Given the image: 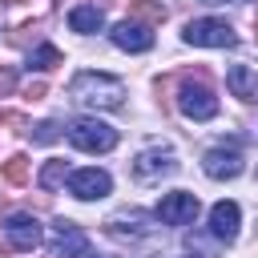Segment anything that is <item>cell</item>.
<instances>
[{
  "label": "cell",
  "mask_w": 258,
  "mask_h": 258,
  "mask_svg": "<svg viewBox=\"0 0 258 258\" xmlns=\"http://www.w3.org/2000/svg\"><path fill=\"white\" fill-rule=\"evenodd\" d=\"M69 97L77 105H89V109H121L125 105V85L109 73H77L73 85H69Z\"/></svg>",
  "instance_id": "1"
},
{
  "label": "cell",
  "mask_w": 258,
  "mask_h": 258,
  "mask_svg": "<svg viewBox=\"0 0 258 258\" xmlns=\"http://www.w3.org/2000/svg\"><path fill=\"white\" fill-rule=\"evenodd\" d=\"M69 141L81 149V153H109L117 145V129L97 121V117H81L69 125Z\"/></svg>",
  "instance_id": "2"
},
{
  "label": "cell",
  "mask_w": 258,
  "mask_h": 258,
  "mask_svg": "<svg viewBox=\"0 0 258 258\" xmlns=\"http://www.w3.org/2000/svg\"><path fill=\"white\" fill-rule=\"evenodd\" d=\"M185 44H198V48H234L238 36L226 20H214V16H202V20H189L185 24Z\"/></svg>",
  "instance_id": "3"
},
{
  "label": "cell",
  "mask_w": 258,
  "mask_h": 258,
  "mask_svg": "<svg viewBox=\"0 0 258 258\" xmlns=\"http://www.w3.org/2000/svg\"><path fill=\"white\" fill-rule=\"evenodd\" d=\"M177 109L189 117V121H210V117H218V97H214V89L206 85V81H181V89H177Z\"/></svg>",
  "instance_id": "4"
},
{
  "label": "cell",
  "mask_w": 258,
  "mask_h": 258,
  "mask_svg": "<svg viewBox=\"0 0 258 258\" xmlns=\"http://www.w3.org/2000/svg\"><path fill=\"white\" fill-rule=\"evenodd\" d=\"M52 254L56 258H97L93 254V242L85 238V230L77 226V222H69V218H60L56 226H52Z\"/></svg>",
  "instance_id": "5"
},
{
  "label": "cell",
  "mask_w": 258,
  "mask_h": 258,
  "mask_svg": "<svg viewBox=\"0 0 258 258\" xmlns=\"http://www.w3.org/2000/svg\"><path fill=\"white\" fill-rule=\"evenodd\" d=\"M198 210H202L198 194H185V189H177V194H165V198H161V206H157V218H161L165 226H189V222L198 218Z\"/></svg>",
  "instance_id": "6"
},
{
  "label": "cell",
  "mask_w": 258,
  "mask_h": 258,
  "mask_svg": "<svg viewBox=\"0 0 258 258\" xmlns=\"http://www.w3.org/2000/svg\"><path fill=\"white\" fill-rule=\"evenodd\" d=\"M202 169H206L214 181H230V177H238V173L246 169V161H242V153H238V149L214 145V149H206V157H202Z\"/></svg>",
  "instance_id": "7"
},
{
  "label": "cell",
  "mask_w": 258,
  "mask_h": 258,
  "mask_svg": "<svg viewBox=\"0 0 258 258\" xmlns=\"http://www.w3.org/2000/svg\"><path fill=\"white\" fill-rule=\"evenodd\" d=\"M169 173H177V161H173L169 149H145V153H137V161H133V177H137V181H161V177H169Z\"/></svg>",
  "instance_id": "8"
},
{
  "label": "cell",
  "mask_w": 258,
  "mask_h": 258,
  "mask_svg": "<svg viewBox=\"0 0 258 258\" xmlns=\"http://www.w3.org/2000/svg\"><path fill=\"white\" fill-rule=\"evenodd\" d=\"M109 189H113V177H109L105 169H77V173L69 177V194L81 198V202H97V198H105Z\"/></svg>",
  "instance_id": "9"
},
{
  "label": "cell",
  "mask_w": 258,
  "mask_h": 258,
  "mask_svg": "<svg viewBox=\"0 0 258 258\" xmlns=\"http://www.w3.org/2000/svg\"><path fill=\"white\" fill-rule=\"evenodd\" d=\"M4 234H8L12 250H36V246L44 242V230H40V222H36L32 214H12V218L4 222Z\"/></svg>",
  "instance_id": "10"
},
{
  "label": "cell",
  "mask_w": 258,
  "mask_h": 258,
  "mask_svg": "<svg viewBox=\"0 0 258 258\" xmlns=\"http://www.w3.org/2000/svg\"><path fill=\"white\" fill-rule=\"evenodd\" d=\"M109 36H113V44L125 48V52H149V48H153V32H149L145 24H137V20H121Z\"/></svg>",
  "instance_id": "11"
},
{
  "label": "cell",
  "mask_w": 258,
  "mask_h": 258,
  "mask_svg": "<svg viewBox=\"0 0 258 258\" xmlns=\"http://www.w3.org/2000/svg\"><path fill=\"white\" fill-rule=\"evenodd\" d=\"M238 222H242V210H238L234 202H218V206L210 210V230H214V238H222V242H230V238L238 234Z\"/></svg>",
  "instance_id": "12"
},
{
  "label": "cell",
  "mask_w": 258,
  "mask_h": 258,
  "mask_svg": "<svg viewBox=\"0 0 258 258\" xmlns=\"http://www.w3.org/2000/svg\"><path fill=\"white\" fill-rule=\"evenodd\" d=\"M226 89H230L234 97H242V101H258V73L246 69V64H234V69L226 73Z\"/></svg>",
  "instance_id": "13"
},
{
  "label": "cell",
  "mask_w": 258,
  "mask_h": 258,
  "mask_svg": "<svg viewBox=\"0 0 258 258\" xmlns=\"http://www.w3.org/2000/svg\"><path fill=\"white\" fill-rule=\"evenodd\" d=\"M69 24H73V32H101L105 28V12L97 4H81V8L69 12Z\"/></svg>",
  "instance_id": "14"
},
{
  "label": "cell",
  "mask_w": 258,
  "mask_h": 258,
  "mask_svg": "<svg viewBox=\"0 0 258 258\" xmlns=\"http://www.w3.org/2000/svg\"><path fill=\"white\" fill-rule=\"evenodd\" d=\"M64 177H73V173H69V161L52 157V161H44V169H40V189H60Z\"/></svg>",
  "instance_id": "15"
},
{
  "label": "cell",
  "mask_w": 258,
  "mask_h": 258,
  "mask_svg": "<svg viewBox=\"0 0 258 258\" xmlns=\"http://www.w3.org/2000/svg\"><path fill=\"white\" fill-rule=\"evenodd\" d=\"M129 20H145V28L149 24H161L165 20V8L161 4H149V0H133L129 4Z\"/></svg>",
  "instance_id": "16"
},
{
  "label": "cell",
  "mask_w": 258,
  "mask_h": 258,
  "mask_svg": "<svg viewBox=\"0 0 258 258\" xmlns=\"http://www.w3.org/2000/svg\"><path fill=\"white\" fill-rule=\"evenodd\" d=\"M4 181H8V185H24V181H28V157H24V153H12V157L4 161Z\"/></svg>",
  "instance_id": "17"
},
{
  "label": "cell",
  "mask_w": 258,
  "mask_h": 258,
  "mask_svg": "<svg viewBox=\"0 0 258 258\" xmlns=\"http://www.w3.org/2000/svg\"><path fill=\"white\" fill-rule=\"evenodd\" d=\"M28 64H32V69H56V64H60V52H56L52 44H40V48L32 52Z\"/></svg>",
  "instance_id": "18"
},
{
  "label": "cell",
  "mask_w": 258,
  "mask_h": 258,
  "mask_svg": "<svg viewBox=\"0 0 258 258\" xmlns=\"http://www.w3.org/2000/svg\"><path fill=\"white\" fill-rule=\"evenodd\" d=\"M56 137H60V125H56V121H40V125H32V141H36V145H52Z\"/></svg>",
  "instance_id": "19"
},
{
  "label": "cell",
  "mask_w": 258,
  "mask_h": 258,
  "mask_svg": "<svg viewBox=\"0 0 258 258\" xmlns=\"http://www.w3.org/2000/svg\"><path fill=\"white\" fill-rule=\"evenodd\" d=\"M12 89H16V73L12 69H0V97H8Z\"/></svg>",
  "instance_id": "20"
},
{
  "label": "cell",
  "mask_w": 258,
  "mask_h": 258,
  "mask_svg": "<svg viewBox=\"0 0 258 258\" xmlns=\"http://www.w3.org/2000/svg\"><path fill=\"white\" fill-rule=\"evenodd\" d=\"M44 93H48V85H44V81H28V89H24V97H28V101H40Z\"/></svg>",
  "instance_id": "21"
},
{
  "label": "cell",
  "mask_w": 258,
  "mask_h": 258,
  "mask_svg": "<svg viewBox=\"0 0 258 258\" xmlns=\"http://www.w3.org/2000/svg\"><path fill=\"white\" fill-rule=\"evenodd\" d=\"M0 125H16V129H20V125H24V117H20V113H8V109H0Z\"/></svg>",
  "instance_id": "22"
},
{
  "label": "cell",
  "mask_w": 258,
  "mask_h": 258,
  "mask_svg": "<svg viewBox=\"0 0 258 258\" xmlns=\"http://www.w3.org/2000/svg\"><path fill=\"white\" fill-rule=\"evenodd\" d=\"M202 4H226V0H202Z\"/></svg>",
  "instance_id": "23"
},
{
  "label": "cell",
  "mask_w": 258,
  "mask_h": 258,
  "mask_svg": "<svg viewBox=\"0 0 258 258\" xmlns=\"http://www.w3.org/2000/svg\"><path fill=\"white\" fill-rule=\"evenodd\" d=\"M8 4H24V0H8Z\"/></svg>",
  "instance_id": "24"
},
{
  "label": "cell",
  "mask_w": 258,
  "mask_h": 258,
  "mask_svg": "<svg viewBox=\"0 0 258 258\" xmlns=\"http://www.w3.org/2000/svg\"><path fill=\"white\" fill-rule=\"evenodd\" d=\"M254 32H258V16H254Z\"/></svg>",
  "instance_id": "25"
},
{
  "label": "cell",
  "mask_w": 258,
  "mask_h": 258,
  "mask_svg": "<svg viewBox=\"0 0 258 258\" xmlns=\"http://www.w3.org/2000/svg\"><path fill=\"white\" fill-rule=\"evenodd\" d=\"M0 250H4V246H0Z\"/></svg>",
  "instance_id": "26"
}]
</instances>
